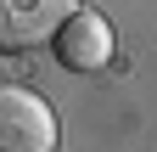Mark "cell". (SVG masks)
<instances>
[{"label": "cell", "mask_w": 157, "mask_h": 152, "mask_svg": "<svg viewBox=\"0 0 157 152\" xmlns=\"http://www.w3.org/2000/svg\"><path fill=\"white\" fill-rule=\"evenodd\" d=\"M56 113L45 96H34L28 85L0 79V152H56Z\"/></svg>", "instance_id": "1"}, {"label": "cell", "mask_w": 157, "mask_h": 152, "mask_svg": "<svg viewBox=\"0 0 157 152\" xmlns=\"http://www.w3.org/2000/svg\"><path fill=\"white\" fill-rule=\"evenodd\" d=\"M78 0H0V56H23L56 40Z\"/></svg>", "instance_id": "2"}, {"label": "cell", "mask_w": 157, "mask_h": 152, "mask_svg": "<svg viewBox=\"0 0 157 152\" xmlns=\"http://www.w3.org/2000/svg\"><path fill=\"white\" fill-rule=\"evenodd\" d=\"M51 51H56V62H62L67 73H101L112 62V51H118V34H112V23L95 6H78L67 23L56 28Z\"/></svg>", "instance_id": "3"}]
</instances>
